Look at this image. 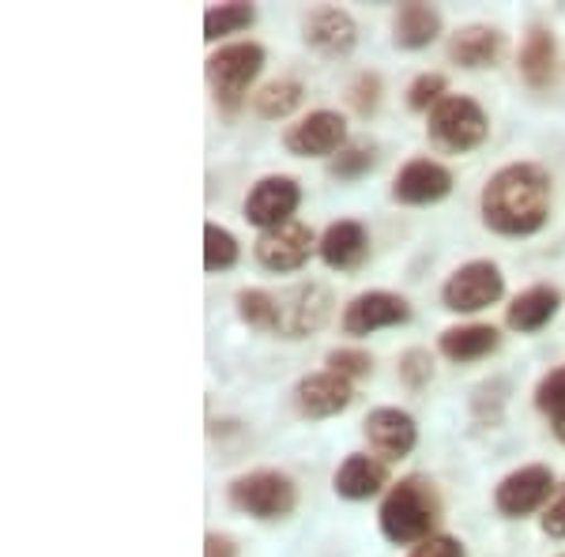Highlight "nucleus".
<instances>
[{
  "label": "nucleus",
  "instance_id": "f257e3e1",
  "mask_svg": "<svg viewBox=\"0 0 565 557\" xmlns=\"http://www.w3.org/2000/svg\"><path fill=\"white\" fill-rule=\"evenodd\" d=\"M479 212L501 237L540 234L551 218V173L535 162H509L482 185Z\"/></svg>",
  "mask_w": 565,
  "mask_h": 557
},
{
  "label": "nucleus",
  "instance_id": "f03ea898",
  "mask_svg": "<svg viewBox=\"0 0 565 557\" xmlns=\"http://www.w3.org/2000/svg\"><path fill=\"white\" fill-rule=\"evenodd\" d=\"M441 519V497H437L434 482L418 479V474H407L396 486L385 493L381 501V535L396 546H418L426 538H434V527Z\"/></svg>",
  "mask_w": 565,
  "mask_h": 557
},
{
  "label": "nucleus",
  "instance_id": "7ed1b4c3",
  "mask_svg": "<svg viewBox=\"0 0 565 557\" xmlns=\"http://www.w3.org/2000/svg\"><path fill=\"white\" fill-rule=\"evenodd\" d=\"M426 136H430V143L437 151L468 154L490 136V121L476 98L449 95L426 114Z\"/></svg>",
  "mask_w": 565,
  "mask_h": 557
},
{
  "label": "nucleus",
  "instance_id": "20e7f679",
  "mask_svg": "<svg viewBox=\"0 0 565 557\" xmlns=\"http://www.w3.org/2000/svg\"><path fill=\"white\" fill-rule=\"evenodd\" d=\"M260 68H264V45L257 42L218 45L212 57H207V79H212L218 109L238 114L245 98H249L253 79L260 76Z\"/></svg>",
  "mask_w": 565,
  "mask_h": 557
},
{
  "label": "nucleus",
  "instance_id": "39448f33",
  "mask_svg": "<svg viewBox=\"0 0 565 557\" xmlns=\"http://www.w3.org/2000/svg\"><path fill=\"white\" fill-rule=\"evenodd\" d=\"M231 505L253 519H287L298 508V486L282 471H249L231 482Z\"/></svg>",
  "mask_w": 565,
  "mask_h": 557
},
{
  "label": "nucleus",
  "instance_id": "423d86ee",
  "mask_svg": "<svg viewBox=\"0 0 565 557\" xmlns=\"http://www.w3.org/2000/svg\"><path fill=\"white\" fill-rule=\"evenodd\" d=\"M505 294V276L494 260H468L445 279L441 306L449 313H482Z\"/></svg>",
  "mask_w": 565,
  "mask_h": 557
},
{
  "label": "nucleus",
  "instance_id": "0eeeda50",
  "mask_svg": "<svg viewBox=\"0 0 565 557\" xmlns=\"http://www.w3.org/2000/svg\"><path fill=\"white\" fill-rule=\"evenodd\" d=\"M554 474L543 463H527V468L509 471L494 490V508L505 519H524L540 508L551 505Z\"/></svg>",
  "mask_w": 565,
  "mask_h": 557
},
{
  "label": "nucleus",
  "instance_id": "6e6552de",
  "mask_svg": "<svg viewBox=\"0 0 565 557\" xmlns=\"http://www.w3.org/2000/svg\"><path fill=\"white\" fill-rule=\"evenodd\" d=\"M282 148L298 159H328L348 148V121L335 109H313L282 132Z\"/></svg>",
  "mask_w": 565,
  "mask_h": 557
},
{
  "label": "nucleus",
  "instance_id": "1a4fd4ad",
  "mask_svg": "<svg viewBox=\"0 0 565 557\" xmlns=\"http://www.w3.org/2000/svg\"><path fill=\"white\" fill-rule=\"evenodd\" d=\"M279 301V332L282 340H306L309 332H317L328 313H332V294L321 282H298V287L282 290Z\"/></svg>",
  "mask_w": 565,
  "mask_h": 557
},
{
  "label": "nucleus",
  "instance_id": "9d476101",
  "mask_svg": "<svg viewBox=\"0 0 565 557\" xmlns=\"http://www.w3.org/2000/svg\"><path fill=\"white\" fill-rule=\"evenodd\" d=\"M412 321V301L392 290H366V294L351 298L343 309V332L348 335H373L385 328H399Z\"/></svg>",
  "mask_w": 565,
  "mask_h": 557
},
{
  "label": "nucleus",
  "instance_id": "9b49d317",
  "mask_svg": "<svg viewBox=\"0 0 565 557\" xmlns=\"http://www.w3.org/2000/svg\"><path fill=\"white\" fill-rule=\"evenodd\" d=\"M317 237L309 231L306 223H298V218H290V223L282 226H271V231H260L257 245H253V253H257V264L268 271H298L302 264L309 260V253L317 249Z\"/></svg>",
  "mask_w": 565,
  "mask_h": 557
},
{
  "label": "nucleus",
  "instance_id": "f8f14e48",
  "mask_svg": "<svg viewBox=\"0 0 565 557\" xmlns=\"http://www.w3.org/2000/svg\"><path fill=\"white\" fill-rule=\"evenodd\" d=\"M298 204H302L298 181L287 178V173H268V178H260L257 185L249 189V196H245V218H249L253 226H260V231H271V226L290 223Z\"/></svg>",
  "mask_w": 565,
  "mask_h": 557
},
{
  "label": "nucleus",
  "instance_id": "ddd939ff",
  "mask_svg": "<svg viewBox=\"0 0 565 557\" xmlns=\"http://www.w3.org/2000/svg\"><path fill=\"white\" fill-rule=\"evenodd\" d=\"M362 433H366L370 449L377 452L385 463L404 460V456H412L415 444H418L415 418L407 415V410H399V407H377V410H370L366 422H362Z\"/></svg>",
  "mask_w": 565,
  "mask_h": 557
},
{
  "label": "nucleus",
  "instance_id": "4468645a",
  "mask_svg": "<svg viewBox=\"0 0 565 557\" xmlns=\"http://www.w3.org/2000/svg\"><path fill=\"white\" fill-rule=\"evenodd\" d=\"M452 193V173L434 159H412L404 162L392 181V200L399 204H412V207H423V204H437Z\"/></svg>",
  "mask_w": 565,
  "mask_h": 557
},
{
  "label": "nucleus",
  "instance_id": "2eb2a0df",
  "mask_svg": "<svg viewBox=\"0 0 565 557\" xmlns=\"http://www.w3.org/2000/svg\"><path fill=\"white\" fill-rule=\"evenodd\" d=\"M302 39L313 53H321V57H348L354 50V42H359V26L343 8H313V12L306 15L302 23Z\"/></svg>",
  "mask_w": 565,
  "mask_h": 557
},
{
  "label": "nucleus",
  "instance_id": "dca6fc26",
  "mask_svg": "<svg viewBox=\"0 0 565 557\" xmlns=\"http://www.w3.org/2000/svg\"><path fill=\"white\" fill-rule=\"evenodd\" d=\"M351 399H354V385L332 369L309 373L295 388V404L306 418H332V415H340V410H348Z\"/></svg>",
  "mask_w": 565,
  "mask_h": 557
},
{
  "label": "nucleus",
  "instance_id": "f3484780",
  "mask_svg": "<svg viewBox=\"0 0 565 557\" xmlns=\"http://www.w3.org/2000/svg\"><path fill=\"white\" fill-rule=\"evenodd\" d=\"M501 50H505V34H501L498 26H487V23H468L449 39V61L460 68H468V72L494 68Z\"/></svg>",
  "mask_w": 565,
  "mask_h": 557
},
{
  "label": "nucleus",
  "instance_id": "a211bd4d",
  "mask_svg": "<svg viewBox=\"0 0 565 557\" xmlns=\"http://www.w3.org/2000/svg\"><path fill=\"white\" fill-rule=\"evenodd\" d=\"M317 253H321V260L332 271H354V268H362V260L370 257V234H366V226L354 223V218H340V223H332L321 234V245H317Z\"/></svg>",
  "mask_w": 565,
  "mask_h": 557
},
{
  "label": "nucleus",
  "instance_id": "6ab92c4d",
  "mask_svg": "<svg viewBox=\"0 0 565 557\" xmlns=\"http://www.w3.org/2000/svg\"><path fill=\"white\" fill-rule=\"evenodd\" d=\"M332 486L348 501H370L388 486V468H385V460H377V456L354 452L335 468Z\"/></svg>",
  "mask_w": 565,
  "mask_h": 557
},
{
  "label": "nucleus",
  "instance_id": "aec40b11",
  "mask_svg": "<svg viewBox=\"0 0 565 557\" xmlns=\"http://www.w3.org/2000/svg\"><path fill=\"white\" fill-rule=\"evenodd\" d=\"M558 309H562V290L540 282V287H527L509 301L505 324L521 335H532V332H540V328L551 324L554 317H558Z\"/></svg>",
  "mask_w": 565,
  "mask_h": 557
},
{
  "label": "nucleus",
  "instance_id": "412c9836",
  "mask_svg": "<svg viewBox=\"0 0 565 557\" xmlns=\"http://www.w3.org/2000/svg\"><path fill=\"white\" fill-rule=\"evenodd\" d=\"M441 34V12L434 4L412 0V4H399V12L392 15V39L399 50H426Z\"/></svg>",
  "mask_w": 565,
  "mask_h": 557
},
{
  "label": "nucleus",
  "instance_id": "4be33fe9",
  "mask_svg": "<svg viewBox=\"0 0 565 557\" xmlns=\"http://www.w3.org/2000/svg\"><path fill=\"white\" fill-rule=\"evenodd\" d=\"M501 346V335L494 324H460V328H445L437 351L449 362H479L487 354H494Z\"/></svg>",
  "mask_w": 565,
  "mask_h": 557
},
{
  "label": "nucleus",
  "instance_id": "5701e85b",
  "mask_svg": "<svg viewBox=\"0 0 565 557\" xmlns=\"http://www.w3.org/2000/svg\"><path fill=\"white\" fill-rule=\"evenodd\" d=\"M554 68H558V42H554L551 26L535 23L527 31V39L521 45V76L527 87H546L554 79Z\"/></svg>",
  "mask_w": 565,
  "mask_h": 557
},
{
  "label": "nucleus",
  "instance_id": "b1692460",
  "mask_svg": "<svg viewBox=\"0 0 565 557\" xmlns=\"http://www.w3.org/2000/svg\"><path fill=\"white\" fill-rule=\"evenodd\" d=\"M306 90L298 79H271L264 84L257 95H253V114L264 117V121H279V117H290L298 106H302Z\"/></svg>",
  "mask_w": 565,
  "mask_h": 557
},
{
  "label": "nucleus",
  "instance_id": "393cba45",
  "mask_svg": "<svg viewBox=\"0 0 565 557\" xmlns=\"http://www.w3.org/2000/svg\"><path fill=\"white\" fill-rule=\"evenodd\" d=\"M257 23V8L253 4H218L207 8L204 12V39L218 42V39H231V34H242Z\"/></svg>",
  "mask_w": 565,
  "mask_h": 557
},
{
  "label": "nucleus",
  "instance_id": "a878e982",
  "mask_svg": "<svg viewBox=\"0 0 565 557\" xmlns=\"http://www.w3.org/2000/svg\"><path fill=\"white\" fill-rule=\"evenodd\" d=\"M238 317L249 328H257V332H279V301L268 290H238Z\"/></svg>",
  "mask_w": 565,
  "mask_h": 557
},
{
  "label": "nucleus",
  "instance_id": "bb28decb",
  "mask_svg": "<svg viewBox=\"0 0 565 557\" xmlns=\"http://www.w3.org/2000/svg\"><path fill=\"white\" fill-rule=\"evenodd\" d=\"M242 249H238V237H234L226 226L207 223L204 226V268L207 271H231L238 264Z\"/></svg>",
  "mask_w": 565,
  "mask_h": 557
},
{
  "label": "nucleus",
  "instance_id": "cd10ccee",
  "mask_svg": "<svg viewBox=\"0 0 565 557\" xmlns=\"http://www.w3.org/2000/svg\"><path fill=\"white\" fill-rule=\"evenodd\" d=\"M373 167H377V148L366 140H359V143H348V148L328 162V173L340 181H359V178H366Z\"/></svg>",
  "mask_w": 565,
  "mask_h": 557
},
{
  "label": "nucleus",
  "instance_id": "c85d7f7f",
  "mask_svg": "<svg viewBox=\"0 0 565 557\" xmlns=\"http://www.w3.org/2000/svg\"><path fill=\"white\" fill-rule=\"evenodd\" d=\"M441 98H449V84H445L441 72H423V76H415L412 87H407V106H412L415 114H430Z\"/></svg>",
  "mask_w": 565,
  "mask_h": 557
},
{
  "label": "nucleus",
  "instance_id": "c756f323",
  "mask_svg": "<svg viewBox=\"0 0 565 557\" xmlns=\"http://www.w3.org/2000/svg\"><path fill=\"white\" fill-rule=\"evenodd\" d=\"M399 381H404V385L412 388V392L430 385V381H434V358H430V351H423V346H412V351L399 354Z\"/></svg>",
  "mask_w": 565,
  "mask_h": 557
},
{
  "label": "nucleus",
  "instance_id": "7c9ffc66",
  "mask_svg": "<svg viewBox=\"0 0 565 557\" xmlns=\"http://www.w3.org/2000/svg\"><path fill=\"white\" fill-rule=\"evenodd\" d=\"M328 369L348 381H359L373 373V358L366 351H359V346H335V351H328Z\"/></svg>",
  "mask_w": 565,
  "mask_h": 557
},
{
  "label": "nucleus",
  "instance_id": "2f4dec72",
  "mask_svg": "<svg viewBox=\"0 0 565 557\" xmlns=\"http://www.w3.org/2000/svg\"><path fill=\"white\" fill-rule=\"evenodd\" d=\"M348 103L354 114H362V117H370L373 109H377L381 103V76L377 72H359L354 76V84L348 87Z\"/></svg>",
  "mask_w": 565,
  "mask_h": 557
},
{
  "label": "nucleus",
  "instance_id": "473e14b6",
  "mask_svg": "<svg viewBox=\"0 0 565 557\" xmlns=\"http://www.w3.org/2000/svg\"><path fill=\"white\" fill-rule=\"evenodd\" d=\"M535 407H540L543 415H551V418H558L565 410V365L551 369L540 381V388H535Z\"/></svg>",
  "mask_w": 565,
  "mask_h": 557
},
{
  "label": "nucleus",
  "instance_id": "72a5a7b5",
  "mask_svg": "<svg viewBox=\"0 0 565 557\" xmlns=\"http://www.w3.org/2000/svg\"><path fill=\"white\" fill-rule=\"evenodd\" d=\"M407 557H468V550H463L460 538H452V535H434V538H426V543H418Z\"/></svg>",
  "mask_w": 565,
  "mask_h": 557
},
{
  "label": "nucleus",
  "instance_id": "f704fd0d",
  "mask_svg": "<svg viewBox=\"0 0 565 557\" xmlns=\"http://www.w3.org/2000/svg\"><path fill=\"white\" fill-rule=\"evenodd\" d=\"M543 535L546 538H565V486H558V493L551 497V505L543 508Z\"/></svg>",
  "mask_w": 565,
  "mask_h": 557
},
{
  "label": "nucleus",
  "instance_id": "c9c22d12",
  "mask_svg": "<svg viewBox=\"0 0 565 557\" xmlns=\"http://www.w3.org/2000/svg\"><path fill=\"white\" fill-rule=\"evenodd\" d=\"M204 557H238V546H234L231 535H207L204 538Z\"/></svg>",
  "mask_w": 565,
  "mask_h": 557
},
{
  "label": "nucleus",
  "instance_id": "e433bc0d",
  "mask_svg": "<svg viewBox=\"0 0 565 557\" xmlns=\"http://www.w3.org/2000/svg\"><path fill=\"white\" fill-rule=\"evenodd\" d=\"M551 422H554V437H558V441L565 444V410H562L558 418H551Z\"/></svg>",
  "mask_w": 565,
  "mask_h": 557
},
{
  "label": "nucleus",
  "instance_id": "4c0bfd02",
  "mask_svg": "<svg viewBox=\"0 0 565 557\" xmlns=\"http://www.w3.org/2000/svg\"><path fill=\"white\" fill-rule=\"evenodd\" d=\"M558 557H565V554H558Z\"/></svg>",
  "mask_w": 565,
  "mask_h": 557
}]
</instances>
